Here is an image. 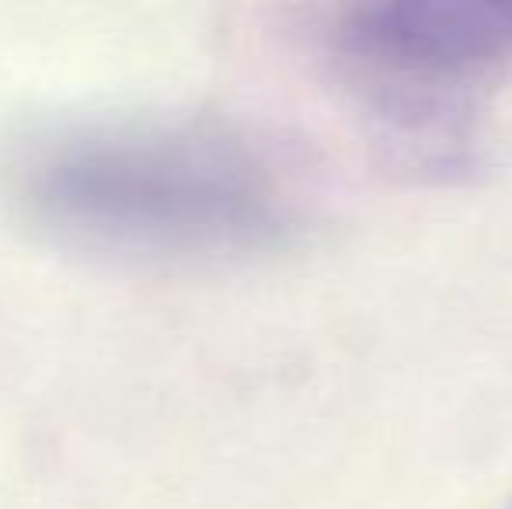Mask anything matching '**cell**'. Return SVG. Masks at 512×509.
<instances>
[{"label":"cell","instance_id":"obj_1","mask_svg":"<svg viewBox=\"0 0 512 509\" xmlns=\"http://www.w3.org/2000/svg\"><path fill=\"white\" fill-rule=\"evenodd\" d=\"M11 210L56 245L136 262L255 255L290 238L283 171L234 126L182 116L63 123L4 161Z\"/></svg>","mask_w":512,"mask_h":509},{"label":"cell","instance_id":"obj_2","mask_svg":"<svg viewBox=\"0 0 512 509\" xmlns=\"http://www.w3.org/2000/svg\"><path fill=\"white\" fill-rule=\"evenodd\" d=\"M331 39L398 102L446 95L512 56V0H349Z\"/></svg>","mask_w":512,"mask_h":509}]
</instances>
